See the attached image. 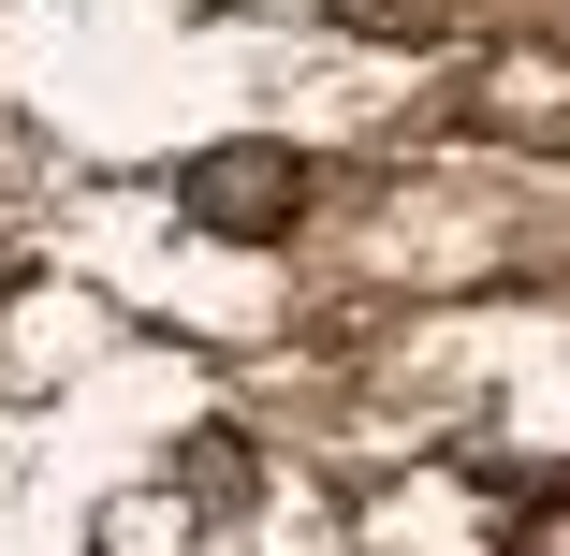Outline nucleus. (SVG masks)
<instances>
[{
    "label": "nucleus",
    "instance_id": "1",
    "mask_svg": "<svg viewBox=\"0 0 570 556\" xmlns=\"http://www.w3.org/2000/svg\"><path fill=\"white\" fill-rule=\"evenodd\" d=\"M176 191H190V220H205V235H249V250H278L293 220H307V191H322V176H307V147H264V133H235V147H205Z\"/></svg>",
    "mask_w": 570,
    "mask_h": 556
},
{
    "label": "nucleus",
    "instance_id": "2",
    "mask_svg": "<svg viewBox=\"0 0 570 556\" xmlns=\"http://www.w3.org/2000/svg\"><path fill=\"white\" fill-rule=\"evenodd\" d=\"M512 556H570V498H541V513L512 527Z\"/></svg>",
    "mask_w": 570,
    "mask_h": 556
}]
</instances>
